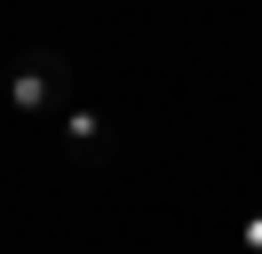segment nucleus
Segmentation results:
<instances>
[{
  "label": "nucleus",
  "instance_id": "7ed1b4c3",
  "mask_svg": "<svg viewBox=\"0 0 262 254\" xmlns=\"http://www.w3.org/2000/svg\"><path fill=\"white\" fill-rule=\"evenodd\" d=\"M238 246H246V254H262V206H254V215H238Z\"/></svg>",
  "mask_w": 262,
  "mask_h": 254
},
{
  "label": "nucleus",
  "instance_id": "f03ea898",
  "mask_svg": "<svg viewBox=\"0 0 262 254\" xmlns=\"http://www.w3.org/2000/svg\"><path fill=\"white\" fill-rule=\"evenodd\" d=\"M56 143H64L80 167H103V159H112V127H103V111H96V103H80V95L56 111Z\"/></svg>",
  "mask_w": 262,
  "mask_h": 254
},
{
  "label": "nucleus",
  "instance_id": "f257e3e1",
  "mask_svg": "<svg viewBox=\"0 0 262 254\" xmlns=\"http://www.w3.org/2000/svg\"><path fill=\"white\" fill-rule=\"evenodd\" d=\"M72 95H80V72H72V56L56 40H32L8 64V111H16V119H56Z\"/></svg>",
  "mask_w": 262,
  "mask_h": 254
}]
</instances>
